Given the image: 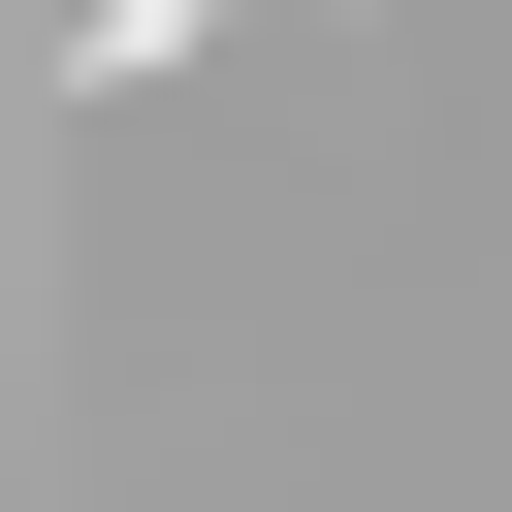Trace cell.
Here are the masks:
<instances>
[{"label":"cell","instance_id":"1","mask_svg":"<svg viewBox=\"0 0 512 512\" xmlns=\"http://www.w3.org/2000/svg\"><path fill=\"white\" fill-rule=\"evenodd\" d=\"M192 32H256V0H64V96H128V64H192Z\"/></svg>","mask_w":512,"mask_h":512}]
</instances>
